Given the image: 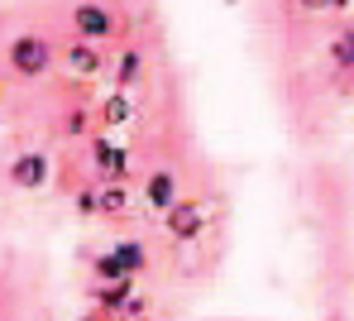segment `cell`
I'll use <instances>...</instances> for the list:
<instances>
[{"label":"cell","mask_w":354,"mask_h":321,"mask_svg":"<svg viewBox=\"0 0 354 321\" xmlns=\"http://www.w3.org/2000/svg\"><path fill=\"white\" fill-rule=\"evenodd\" d=\"M53 58H58L53 39L39 34V29L15 34L10 48H5V63H10V72H15L19 82H39V77H48V72H53Z\"/></svg>","instance_id":"1"},{"label":"cell","mask_w":354,"mask_h":321,"mask_svg":"<svg viewBox=\"0 0 354 321\" xmlns=\"http://www.w3.org/2000/svg\"><path fill=\"white\" fill-rule=\"evenodd\" d=\"M67 29H72V39H86V44H111V39L124 34L120 15L101 0H77L67 10Z\"/></svg>","instance_id":"2"},{"label":"cell","mask_w":354,"mask_h":321,"mask_svg":"<svg viewBox=\"0 0 354 321\" xmlns=\"http://www.w3.org/2000/svg\"><path fill=\"white\" fill-rule=\"evenodd\" d=\"M48 178H53V163H48L44 149H19V154L5 163V183H10L15 192H44Z\"/></svg>","instance_id":"3"},{"label":"cell","mask_w":354,"mask_h":321,"mask_svg":"<svg viewBox=\"0 0 354 321\" xmlns=\"http://www.w3.org/2000/svg\"><path fill=\"white\" fill-rule=\"evenodd\" d=\"M206 206L201 201H192V196H177V206L163 211V235L177 240V245H196L201 235H206Z\"/></svg>","instance_id":"4"},{"label":"cell","mask_w":354,"mask_h":321,"mask_svg":"<svg viewBox=\"0 0 354 321\" xmlns=\"http://www.w3.org/2000/svg\"><path fill=\"white\" fill-rule=\"evenodd\" d=\"M129 163H134V154H129L124 144L106 139V134L91 139V168H96L101 183H124V178H129Z\"/></svg>","instance_id":"5"},{"label":"cell","mask_w":354,"mask_h":321,"mask_svg":"<svg viewBox=\"0 0 354 321\" xmlns=\"http://www.w3.org/2000/svg\"><path fill=\"white\" fill-rule=\"evenodd\" d=\"M62 67L72 72V77H101L106 63H101V44H86V39H72L67 48H62Z\"/></svg>","instance_id":"6"},{"label":"cell","mask_w":354,"mask_h":321,"mask_svg":"<svg viewBox=\"0 0 354 321\" xmlns=\"http://www.w3.org/2000/svg\"><path fill=\"white\" fill-rule=\"evenodd\" d=\"M177 196H182V183H177L173 168H153L149 178H144V201L163 216L168 206H177Z\"/></svg>","instance_id":"7"},{"label":"cell","mask_w":354,"mask_h":321,"mask_svg":"<svg viewBox=\"0 0 354 321\" xmlns=\"http://www.w3.org/2000/svg\"><path fill=\"white\" fill-rule=\"evenodd\" d=\"M134 111H139V106H134V96H129V91H106V96H101V106H96V125L101 129H120V125H129V120H134Z\"/></svg>","instance_id":"8"},{"label":"cell","mask_w":354,"mask_h":321,"mask_svg":"<svg viewBox=\"0 0 354 321\" xmlns=\"http://www.w3.org/2000/svg\"><path fill=\"white\" fill-rule=\"evenodd\" d=\"M111 255L120 259V268H124L129 278H139V273L149 268V245H144V240H115Z\"/></svg>","instance_id":"9"},{"label":"cell","mask_w":354,"mask_h":321,"mask_svg":"<svg viewBox=\"0 0 354 321\" xmlns=\"http://www.w3.org/2000/svg\"><path fill=\"white\" fill-rule=\"evenodd\" d=\"M139 82H144V53L139 48H124L120 63H115V86L120 91H134Z\"/></svg>","instance_id":"10"},{"label":"cell","mask_w":354,"mask_h":321,"mask_svg":"<svg viewBox=\"0 0 354 321\" xmlns=\"http://www.w3.org/2000/svg\"><path fill=\"white\" fill-rule=\"evenodd\" d=\"M129 297H134V278H120V283H96V307H101V312H120Z\"/></svg>","instance_id":"11"},{"label":"cell","mask_w":354,"mask_h":321,"mask_svg":"<svg viewBox=\"0 0 354 321\" xmlns=\"http://www.w3.org/2000/svg\"><path fill=\"white\" fill-rule=\"evenodd\" d=\"M129 211V187H120V183H96V216H124Z\"/></svg>","instance_id":"12"},{"label":"cell","mask_w":354,"mask_h":321,"mask_svg":"<svg viewBox=\"0 0 354 321\" xmlns=\"http://www.w3.org/2000/svg\"><path fill=\"white\" fill-rule=\"evenodd\" d=\"M91 268H96V283H120V278H129L111 250H106V255H96V264H91Z\"/></svg>","instance_id":"13"},{"label":"cell","mask_w":354,"mask_h":321,"mask_svg":"<svg viewBox=\"0 0 354 321\" xmlns=\"http://www.w3.org/2000/svg\"><path fill=\"white\" fill-rule=\"evenodd\" d=\"M91 120H96V106H77V111L67 116V125H62V129L77 139V134H86V129H91Z\"/></svg>","instance_id":"14"},{"label":"cell","mask_w":354,"mask_h":321,"mask_svg":"<svg viewBox=\"0 0 354 321\" xmlns=\"http://www.w3.org/2000/svg\"><path fill=\"white\" fill-rule=\"evenodd\" d=\"M115 317H124V321H144V317H149V297H144V293H134V297L120 307Z\"/></svg>","instance_id":"15"},{"label":"cell","mask_w":354,"mask_h":321,"mask_svg":"<svg viewBox=\"0 0 354 321\" xmlns=\"http://www.w3.org/2000/svg\"><path fill=\"white\" fill-rule=\"evenodd\" d=\"M72 206H77L82 216H96V187H77V196H72Z\"/></svg>","instance_id":"16"},{"label":"cell","mask_w":354,"mask_h":321,"mask_svg":"<svg viewBox=\"0 0 354 321\" xmlns=\"http://www.w3.org/2000/svg\"><path fill=\"white\" fill-rule=\"evenodd\" d=\"M301 10H311V15H321V10H345L350 0H297Z\"/></svg>","instance_id":"17"},{"label":"cell","mask_w":354,"mask_h":321,"mask_svg":"<svg viewBox=\"0 0 354 321\" xmlns=\"http://www.w3.org/2000/svg\"><path fill=\"white\" fill-rule=\"evenodd\" d=\"M15 321H24V317H15Z\"/></svg>","instance_id":"18"}]
</instances>
